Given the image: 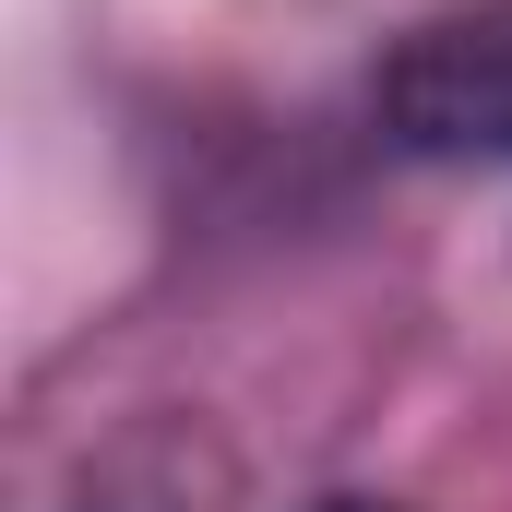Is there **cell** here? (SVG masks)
Masks as SVG:
<instances>
[{
    "mask_svg": "<svg viewBox=\"0 0 512 512\" xmlns=\"http://www.w3.org/2000/svg\"><path fill=\"white\" fill-rule=\"evenodd\" d=\"M382 120L405 155L512 167V0H465V12L417 24L382 72Z\"/></svg>",
    "mask_w": 512,
    "mask_h": 512,
    "instance_id": "cell-1",
    "label": "cell"
},
{
    "mask_svg": "<svg viewBox=\"0 0 512 512\" xmlns=\"http://www.w3.org/2000/svg\"><path fill=\"white\" fill-rule=\"evenodd\" d=\"M322 512H393V501H322Z\"/></svg>",
    "mask_w": 512,
    "mask_h": 512,
    "instance_id": "cell-2",
    "label": "cell"
}]
</instances>
